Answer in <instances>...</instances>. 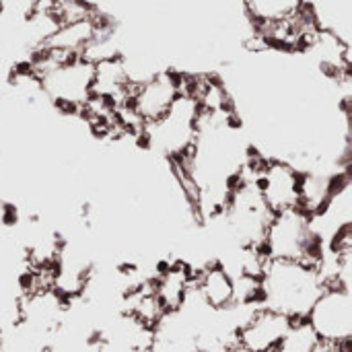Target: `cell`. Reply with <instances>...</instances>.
I'll list each match as a JSON object with an SVG mask.
<instances>
[{
  "mask_svg": "<svg viewBox=\"0 0 352 352\" xmlns=\"http://www.w3.org/2000/svg\"><path fill=\"white\" fill-rule=\"evenodd\" d=\"M326 283L311 262L266 260L260 276V303L289 320H305Z\"/></svg>",
  "mask_w": 352,
  "mask_h": 352,
  "instance_id": "1",
  "label": "cell"
},
{
  "mask_svg": "<svg viewBox=\"0 0 352 352\" xmlns=\"http://www.w3.org/2000/svg\"><path fill=\"white\" fill-rule=\"evenodd\" d=\"M27 66L37 76L43 99L64 113H80L93 95V62L82 56L64 58L39 47Z\"/></svg>",
  "mask_w": 352,
  "mask_h": 352,
  "instance_id": "2",
  "label": "cell"
},
{
  "mask_svg": "<svg viewBox=\"0 0 352 352\" xmlns=\"http://www.w3.org/2000/svg\"><path fill=\"white\" fill-rule=\"evenodd\" d=\"M198 118H200V105L192 95V91L186 87V78H184L182 91L171 103V107L157 122L144 126L140 138L151 151L177 163L190 153L196 140Z\"/></svg>",
  "mask_w": 352,
  "mask_h": 352,
  "instance_id": "3",
  "label": "cell"
},
{
  "mask_svg": "<svg viewBox=\"0 0 352 352\" xmlns=\"http://www.w3.org/2000/svg\"><path fill=\"white\" fill-rule=\"evenodd\" d=\"M260 250L268 260H301L318 264L326 248L316 237L309 214L301 208H291L272 214Z\"/></svg>",
  "mask_w": 352,
  "mask_h": 352,
  "instance_id": "4",
  "label": "cell"
},
{
  "mask_svg": "<svg viewBox=\"0 0 352 352\" xmlns=\"http://www.w3.org/2000/svg\"><path fill=\"white\" fill-rule=\"evenodd\" d=\"M305 320L320 340L330 344H351L352 291L342 287H326Z\"/></svg>",
  "mask_w": 352,
  "mask_h": 352,
  "instance_id": "5",
  "label": "cell"
},
{
  "mask_svg": "<svg viewBox=\"0 0 352 352\" xmlns=\"http://www.w3.org/2000/svg\"><path fill=\"white\" fill-rule=\"evenodd\" d=\"M184 85V76L171 70H159L138 82H134L128 95V109L144 126L157 122L175 101Z\"/></svg>",
  "mask_w": 352,
  "mask_h": 352,
  "instance_id": "6",
  "label": "cell"
},
{
  "mask_svg": "<svg viewBox=\"0 0 352 352\" xmlns=\"http://www.w3.org/2000/svg\"><path fill=\"white\" fill-rule=\"evenodd\" d=\"M301 169L289 159H264L258 173V188L272 214L299 208Z\"/></svg>",
  "mask_w": 352,
  "mask_h": 352,
  "instance_id": "7",
  "label": "cell"
},
{
  "mask_svg": "<svg viewBox=\"0 0 352 352\" xmlns=\"http://www.w3.org/2000/svg\"><path fill=\"white\" fill-rule=\"evenodd\" d=\"M291 322L287 316L268 307H258L237 330V344L250 352H276L285 340Z\"/></svg>",
  "mask_w": 352,
  "mask_h": 352,
  "instance_id": "8",
  "label": "cell"
},
{
  "mask_svg": "<svg viewBox=\"0 0 352 352\" xmlns=\"http://www.w3.org/2000/svg\"><path fill=\"white\" fill-rule=\"evenodd\" d=\"M105 25H107L105 19L99 12H95L91 16L76 19V21L60 23L56 27V31L43 41L41 47L50 50L58 56H64V58L82 56Z\"/></svg>",
  "mask_w": 352,
  "mask_h": 352,
  "instance_id": "9",
  "label": "cell"
},
{
  "mask_svg": "<svg viewBox=\"0 0 352 352\" xmlns=\"http://www.w3.org/2000/svg\"><path fill=\"white\" fill-rule=\"evenodd\" d=\"M132 87L134 82L122 54L93 62V97L105 99L113 105H122L128 101Z\"/></svg>",
  "mask_w": 352,
  "mask_h": 352,
  "instance_id": "10",
  "label": "cell"
},
{
  "mask_svg": "<svg viewBox=\"0 0 352 352\" xmlns=\"http://www.w3.org/2000/svg\"><path fill=\"white\" fill-rule=\"evenodd\" d=\"M303 12L318 31L352 43V0H303Z\"/></svg>",
  "mask_w": 352,
  "mask_h": 352,
  "instance_id": "11",
  "label": "cell"
},
{
  "mask_svg": "<svg viewBox=\"0 0 352 352\" xmlns=\"http://www.w3.org/2000/svg\"><path fill=\"white\" fill-rule=\"evenodd\" d=\"M192 283H194V270L182 260L157 268L155 276L151 278L153 293L157 295L165 311H175L184 303Z\"/></svg>",
  "mask_w": 352,
  "mask_h": 352,
  "instance_id": "12",
  "label": "cell"
},
{
  "mask_svg": "<svg viewBox=\"0 0 352 352\" xmlns=\"http://www.w3.org/2000/svg\"><path fill=\"white\" fill-rule=\"evenodd\" d=\"M194 287L202 301L212 309H225L235 303L233 276L221 262H210L194 272Z\"/></svg>",
  "mask_w": 352,
  "mask_h": 352,
  "instance_id": "13",
  "label": "cell"
},
{
  "mask_svg": "<svg viewBox=\"0 0 352 352\" xmlns=\"http://www.w3.org/2000/svg\"><path fill=\"white\" fill-rule=\"evenodd\" d=\"M241 6L254 29H262L299 14L303 0H241Z\"/></svg>",
  "mask_w": 352,
  "mask_h": 352,
  "instance_id": "14",
  "label": "cell"
},
{
  "mask_svg": "<svg viewBox=\"0 0 352 352\" xmlns=\"http://www.w3.org/2000/svg\"><path fill=\"white\" fill-rule=\"evenodd\" d=\"M318 342L320 338L316 336L307 320H297L291 322V328L276 352H311Z\"/></svg>",
  "mask_w": 352,
  "mask_h": 352,
  "instance_id": "15",
  "label": "cell"
},
{
  "mask_svg": "<svg viewBox=\"0 0 352 352\" xmlns=\"http://www.w3.org/2000/svg\"><path fill=\"white\" fill-rule=\"evenodd\" d=\"M39 10V0H0V19L23 23Z\"/></svg>",
  "mask_w": 352,
  "mask_h": 352,
  "instance_id": "16",
  "label": "cell"
},
{
  "mask_svg": "<svg viewBox=\"0 0 352 352\" xmlns=\"http://www.w3.org/2000/svg\"><path fill=\"white\" fill-rule=\"evenodd\" d=\"M14 64L8 62L6 58L0 56V99L8 93V87H10V78H12V72H14Z\"/></svg>",
  "mask_w": 352,
  "mask_h": 352,
  "instance_id": "17",
  "label": "cell"
},
{
  "mask_svg": "<svg viewBox=\"0 0 352 352\" xmlns=\"http://www.w3.org/2000/svg\"><path fill=\"white\" fill-rule=\"evenodd\" d=\"M311 352H351V344H330L320 340Z\"/></svg>",
  "mask_w": 352,
  "mask_h": 352,
  "instance_id": "18",
  "label": "cell"
},
{
  "mask_svg": "<svg viewBox=\"0 0 352 352\" xmlns=\"http://www.w3.org/2000/svg\"><path fill=\"white\" fill-rule=\"evenodd\" d=\"M66 2H70V0H39V8L52 10V8H56L60 4H66Z\"/></svg>",
  "mask_w": 352,
  "mask_h": 352,
  "instance_id": "19",
  "label": "cell"
},
{
  "mask_svg": "<svg viewBox=\"0 0 352 352\" xmlns=\"http://www.w3.org/2000/svg\"><path fill=\"white\" fill-rule=\"evenodd\" d=\"M101 352H151V349H113V346H103L101 344Z\"/></svg>",
  "mask_w": 352,
  "mask_h": 352,
  "instance_id": "20",
  "label": "cell"
}]
</instances>
